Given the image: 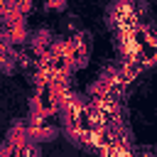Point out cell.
I'll return each instance as SVG.
<instances>
[{
  "label": "cell",
  "mask_w": 157,
  "mask_h": 157,
  "mask_svg": "<svg viewBox=\"0 0 157 157\" xmlns=\"http://www.w3.org/2000/svg\"><path fill=\"white\" fill-rule=\"evenodd\" d=\"M56 42V37H54V32L49 29V27H39V29H34L32 34H29V47H32V52L37 54V56H47L49 54V49H52V44Z\"/></svg>",
  "instance_id": "cell-1"
},
{
  "label": "cell",
  "mask_w": 157,
  "mask_h": 157,
  "mask_svg": "<svg viewBox=\"0 0 157 157\" xmlns=\"http://www.w3.org/2000/svg\"><path fill=\"white\" fill-rule=\"evenodd\" d=\"M59 135V128L54 125H44V123H37V125H29V142L37 145V142H49Z\"/></svg>",
  "instance_id": "cell-2"
},
{
  "label": "cell",
  "mask_w": 157,
  "mask_h": 157,
  "mask_svg": "<svg viewBox=\"0 0 157 157\" xmlns=\"http://www.w3.org/2000/svg\"><path fill=\"white\" fill-rule=\"evenodd\" d=\"M69 5V0H44V10L49 12H64Z\"/></svg>",
  "instance_id": "cell-3"
}]
</instances>
